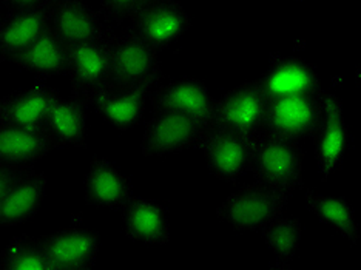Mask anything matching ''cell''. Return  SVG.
I'll use <instances>...</instances> for the list:
<instances>
[{
    "instance_id": "cell-28",
    "label": "cell",
    "mask_w": 361,
    "mask_h": 270,
    "mask_svg": "<svg viewBox=\"0 0 361 270\" xmlns=\"http://www.w3.org/2000/svg\"><path fill=\"white\" fill-rule=\"evenodd\" d=\"M25 167H14L6 166V164H0V201L5 196L6 190L10 189V185L14 183V179Z\"/></svg>"
},
{
    "instance_id": "cell-1",
    "label": "cell",
    "mask_w": 361,
    "mask_h": 270,
    "mask_svg": "<svg viewBox=\"0 0 361 270\" xmlns=\"http://www.w3.org/2000/svg\"><path fill=\"white\" fill-rule=\"evenodd\" d=\"M257 183L292 193L305 189L298 141L261 130L250 137V170Z\"/></svg>"
},
{
    "instance_id": "cell-9",
    "label": "cell",
    "mask_w": 361,
    "mask_h": 270,
    "mask_svg": "<svg viewBox=\"0 0 361 270\" xmlns=\"http://www.w3.org/2000/svg\"><path fill=\"white\" fill-rule=\"evenodd\" d=\"M250 137L218 127L209 128L200 149L210 173L228 184L240 181L250 170Z\"/></svg>"
},
{
    "instance_id": "cell-27",
    "label": "cell",
    "mask_w": 361,
    "mask_h": 270,
    "mask_svg": "<svg viewBox=\"0 0 361 270\" xmlns=\"http://www.w3.org/2000/svg\"><path fill=\"white\" fill-rule=\"evenodd\" d=\"M147 0H101V16L106 23H119L128 19L141 10Z\"/></svg>"
},
{
    "instance_id": "cell-2",
    "label": "cell",
    "mask_w": 361,
    "mask_h": 270,
    "mask_svg": "<svg viewBox=\"0 0 361 270\" xmlns=\"http://www.w3.org/2000/svg\"><path fill=\"white\" fill-rule=\"evenodd\" d=\"M289 200L290 193L257 183L228 196L216 215L238 232H261L284 215Z\"/></svg>"
},
{
    "instance_id": "cell-18",
    "label": "cell",
    "mask_w": 361,
    "mask_h": 270,
    "mask_svg": "<svg viewBox=\"0 0 361 270\" xmlns=\"http://www.w3.org/2000/svg\"><path fill=\"white\" fill-rule=\"evenodd\" d=\"M122 210V226L127 238L147 245L169 244L170 223L164 204L141 196H131Z\"/></svg>"
},
{
    "instance_id": "cell-25",
    "label": "cell",
    "mask_w": 361,
    "mask_h": 270,
    "mask_svg": "<svg viewBox=\"0 0 361 270\" xmlns=\"http://www.w3.org/2000/svg\"><path fill=\"white\" fill-rule=\"evenodd\" d=\"M0 270H54V266L45 250L42 236L20 235L0 252Z\"/></svg>"
},
{
    "instance_id": "cell-12",
    "label": "cell",
    "mask_w": 361,
    "mask_h": 270,
    "mask_svg": "<svg viewBox=\"0 0 361 270\" xmlns=\"http://www.w3.org/2000/svg\"><path fill=\"white\" fill-rule=\"evenodd\" d=\"M153 113L179 111L212 128L215 99L200 79H180L156 87L150 93Z\"/></svg>"
},
{
    "instance_id": "cell-22",
    "label": "cell",
    "mask_w": 361,
    "mask_h": 270,
    "mask_svg": "<svg viewBox=\"0 0 361 270\" xmlns=\"http://www.w3.org/2000/svg\"><path fill=\"white\" fill-rule=\"evenodd\" d=\"M87 105L75 96H56L45 119V130L53 136L57 145L76 147L85 150L87 147Z\"/></svg>"
},
{
    "instance_id": "cell-6",
    "label": "cell",
    "mask_w": 361,
    "mask_h": 270,
    "mask_svg": "<svg viewBox=\"0 0 361 270\" xmlns=\"http://www.w3.org/2000/svg\"><path fill=\"white\" fill-rule=\"evenodd\" d=\"M267 96L259 80H250L227 92L215 102L213 125L243 136H253L262 130Z\"/></svg>"
},
{
    "instance_id": "cell-19",
    "label": "cell",
    "mask_w": 361,
    "mask_h": 270,
    "mask_svg": "<svg viewBox=\"0 0 361 270\" xmlns=\"http://www.w3.org/2000/svg\"><path fill=\"white\" fill-rule=\"evenodd\" d=\"M53 87L39 78L35 85L23 92H14L0 97V122L27 127L45 128V119L56 96Z\"/></svg>"
},
{
    "instance_id": "cell-10",
    "label": "cell",
    "mask_w": 361,
    "mask_h": 270,
    "mask_svg": "<svg viewBox=\"0 0 361 270\" xmlns=\"http://www.w3.org/2000/svg\"><path fill=\"white\" fill-rule=\"evenodd\" d=\"M131 20V30L158 51L173 45L192 27L190 18L176 0H147Z\"/></svg>"
},
{
    "instance_id": "cell-23",
    "label": "cell",
    "mask_w": 361,
    "mask_h": 270,
    "mask_svg": "<svg viewBox=\"0 0 361 270\" xmlns=\"http://www.w3.org/2000/svg\"><path fill=\"white\" fill-rule=\"evenodd\" d=\"M11 62L23 70L35 71L42 79L67 75L68 47L50 28H47Z\"/></svg>"
},
{
    "instance_id": "cell-15",
    "label": "cell",
    "mask_w": 361,
    "mask_h": 270,
    "mask_svg": "<svg viewBox=\"0 0 361 270\" xmlns=\"http://www.w3.org/2000/svg\"><path fill=\"white\" fill-rule=\"evenodd\" d=\"M133 196L131 179L102 157L94 154L84 181V198L90 207L124 209Z\"/></svg>"
},
{
    "instance_id": "cell-4",
    "label": "cell",
    "mask_w": 361,
    "mask_h": 270,
    "mask_svg": "<svg viewBox=\"0 0 361 270\" xmlns=\"http://www.w3.org/2000/svg\"><path fill=\"white\" fill-rule=\"evenodd\" d=\"M324 113V92L281 96L267 99L262 130L300 141L314 136Z\"/></svg>"
},
{
    "instance_id": "cell-29",
    "label": "cell",
    "mask_w": 361,
    "mask_h": 270,
    "mask_svg": "<svg viewBox=\"0 0 361 270\" xmlns=\"http://www.w3.org/2000/svg\"><path fill=\"white\" fill-rule=\"evenodd\" d=\"M53 0H4V5L8 11H22L32 10V8L48 6Z\"/></svg>"
},
{
    "instance_id": "cell-13",
    "label": "cell",
    "mask_w": 361,
    "mask_h": 270,
    "mask_svg": "<svg viewBox=\"0 0 361 270\" xmlns=\"http://www.w3.org/2000/svg\"><path fill=\"white\" fill-rule=\"evenodd\" d=\"M54 270H88L96 264L101 236L88 228H63L42 236Z\"/></svg>"
},
{
    "instance_id": "cell-17",
    "label": "cell",
    "mask_w": 361,
    "mask_h": 270,
    "mask_svg": "<svg viewBox=\"0 0 361 270\" xmlns=\"http://www.w3.org/2000/svg\"><path fill=\"white\" fill-rule=\"evenodd\" d=\"M61 149L45 128H27L0 122V164L30 167Z\"/></svg>"
},
{
    "instance_id": "cell-3",
    "label": "cell",
    "mask_w": 361,
    "mask_h": 270,
    "mask_svg": "<svg viewBox=\"0 0 361 270\" xmlns=\"http://www.w3.org/2000/svg\"><path fill=\"white\" fill-rule=\"evenodd\" d=\"M159 51L135 30L109 40L110 88L122 90L141 84H156L161 78Z\"/></svg>"
},
{
    "instance_id": "cell-24",
    "label": "cell",
    "mask_w": 361,
    "mask_h": 270,
    "mask_svg": "<svg viewBox=\"0 0 361 270\" xmlns=\"http://www.w3.org/2000/svg\"><path fill=\"white\" fill-rule=\"evenodd\" d=\"M306 206L318 219H322L323 223L341 233L344 238H348L352 245L358 243L360 228L357 226L354 209L346 198H343V196L331 198V196L307 189Z\"/></svg>"
},
{
    "instance_id": "cell-16",
    "label": "cell",
    "mask_w": 361,
    "mask_h": 270,
    "mask_svg": "<svg viewBox=\"0 0 361 270\" xmlns=\"http://www.w3.org/2000/svg\"><path fill=\"white\" fill-rule=\"evenodd\" d=\"M267 99L281 96L315 93L322 90L314 65L300 57H270L266 75L259 79Z\"/></svg>"
},
{
    "instance_id": "cell-21",
    "label": "cell",
    "mask_w": 361,
    "mask_h": 270,
    "mask_svg": "<svg viewBox=\"0 0 361 270\" xmlns=\"http://www.w3.org/2000/svg\"><path fill=\"white\" fill-rule=\"evenodd\" d=\"M48 6L0 14V61L11 62L48 28Z\"/></svg>"
},
{
    "instance_id": "cell-14",
    "label": "cell",
    "mask_w": 361,
    "mask_h": 270,
    "mask_svg": "<svg viewBox=\"0 0 361 270\" xmlns=\"http://www.w3.org/2000/svg\"><path fill=\"white\" fill-rule=\"evenodd\" d=\"M47 189L44 171L25 167L0 201V227L20 226L37 215Z\"/></svg>"
},
{
    "instance_id": "cell-5",
    "label": "cell",
    "mask_w": 361,
    "mask_h": 270,
    "mask_svg": "<svg viewBox=\"0 0 361 270\" xmlns=\"http://www.w3.org/2000/svg\"><path fill=\"white\" fill-rule=\"evenodd\" d=\"M207 125L179 111L153 113L147 122L141 150L144 157L166 158L187 150L200 149L202 137L209 132Z\"/></svg>"
},
{
    "instance_id": "cell-8",
    "label": "cell",
    "mask_w": 361,
    "mask_h": 270,
    "mask_svg": "<svg viewBox=\"0 0 361 270\" xmlns=\"http://www.w3.org/2000/svg\"><path fill=\"white\" fill-rule=\"evenodd\" d=\"M109 40L68 47L67 75L73 87L71 96L87 107L94 96L110 88Z\"/></svg>"
},
{
    "instance_id": "cell-7",
    "label": "cell",
    "mask_w": 361,
    "mask_h": 270,
    "mask_svg": "<svg viewBox=\"0 0 361 270\" xmlns=\"http://www.w3.org/2000/svg\"><path fill=\"white\" fill-rule=\"evenodd\" d=\"M48 28L67 47L105 42L111 37L102 16L85 0H53L48 6Z\"/></svg>"
},
{
    "instance_id": "cell-20",
    "label": "cell",
    "mask_w": 361,
    "mask_h": 270,
    "mask_svg": "<svg viewBox=\"0 0 361 270\" xmlns=\"http://www.w3.org/2000/svg\"><path fill=\"white\" fill-rule=\"evenodd\" d=\"M153 85L141 84L122 90L109 88L94 96L88 107H93L97 114H101L119 132H127L142 119L147 96L150 94Z\"/></svg>"
},
{
    "instance_id": "cell-26",
    "label": "cell",
    "mask_w": 361,
    "mask_h": 270,
    "mask_svg": "<svg viewBox=\"0 0 361 270\" xmlns=\"http://www.w3.org/2000/svg\"><path fill=\"white\" fill-rule=\"evenodd\" d=\"M261 232L269 249L275 253L278 266L281 269H289L301 244V219L281 216L266 228H262Z\"/></svg>"
},
{
    "instance_id": "cell-11",
    "label": "cell",
    "mask_w": 361,
    "mask_h": 270,
    "mask_svg": "<svg viewBox=\"0 0 361 270\" xmlns=\"http://www.w3.org/2000/svg\"><path fill=\"white\" fill-rule=\"evenodd\" d=\"M315 136V157L322 181L327 183L338 170L348 152L349 130L338 96L324 92V113Z\"/></svg>"
}]
</instances>
